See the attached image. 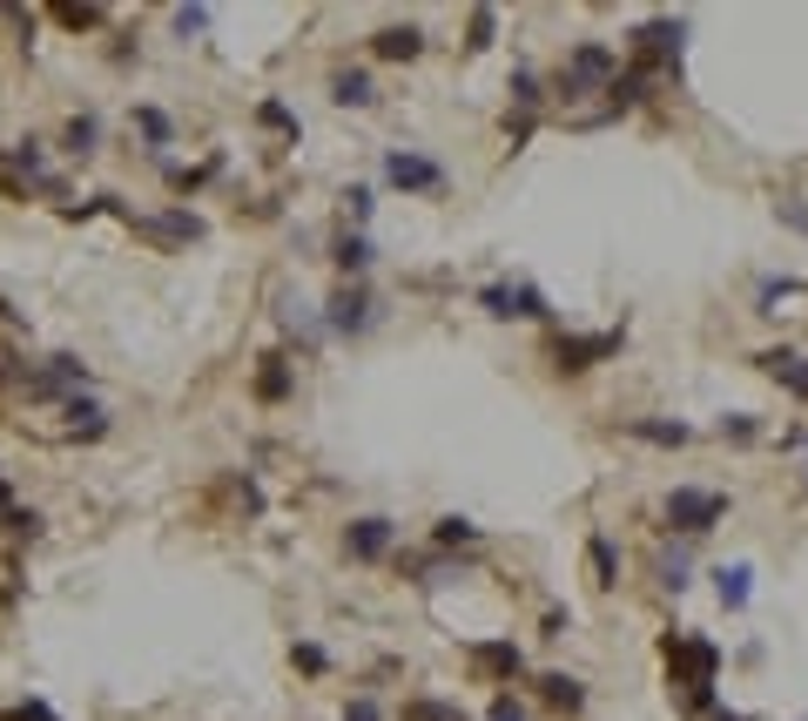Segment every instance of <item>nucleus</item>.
Instances as JSON below:
<instances>
[{
	"label": "nucleus",
	"instance_id": "obj_1",
	"mask_svg": "<svg viewBox=\"0 0 808 721\" xmlns=\"http://www.w3.org/2000/svg\"><path fill=\"white\" fill-rule=\"evenodd\" d=\"M667 668H674V688H687V708H707L721 648H714V640H701V634H674L667 640Z\"/></svg>",
	"mask_w": 808,
	"mask_h": 721
},
{
	"label": "nucleus",
	"instance_id": "obj_2",
	"mask_svg": "<svg viewBox=\"0 0 808 721\" xmlns=\"http://www.w3.org/2000/svg\"><path fill=\"white\" fill-rule=\"evenodd\" d=\"M721 519H727V493H701V486H674V493H667V526H674V533L701 539V533L721 526Z\"/></svg>",
	"mask_w": 808,
	"mask_h": 721
},
{
	"label": "nucleus",
	"instance_id": "obj_3",
	"mask_svg": "<svg viewBox=\"0 0 808 721\" xmlns=\"http://www.w3.org/2000/svg\"><path fill=\"white\" fill-rule=\"evenodd\" d=\"M384 183H391V189H412V196H438V189H445V169L432 163V155L391 148V155H384Z\"/></svg>",
	"mask_w": 808,
	"mask_h": 721
},
{
	"label": "nucleus",
	"instance_id": "obj_4",
	"mask_svg": "<svg viewBox=\"0 0 808 721\" xmlns=\"http://www.w3.org/2000/svg\"><path fill=\"white\" fill-rule=\"evenodd\" d=\"M620 74V54L607 48V41H580L573 48V61H566V95H580V89H607Z\"/></svg>",
	"mask_w": 808,
	"mask_h": 721
},
{
	"label": "nucleus",
	"instance_id": "obj_5",
	"mask_svg": "<svg viewBox=\"0 0 808 721\" xmlns=\"http://www.w3.org/2000/svg\"><path fill=\"white\" fill-rule=\"evenodd\" d=\"M681 41H687V28L681 21H646L640 34H633V68H667V61H681Z\"/></svg>",
	"mask_w": 808,
	"mask_h": 721
},
{
	"label": "nucleus",
	"instance_id": "obj_6",
	"mask_svg": "<svg viewBox=\"0 0 808 721\" xmlns=\"http://www.w3.org/2000/svg\"><path fill=\"white\" fill-rule=\"evenodd\" d=\"M620 338H626V331H593V338H559V344H552V364H559V371H593L600 358H613V351H620Z\"/></svg>",
	"mask_w": 808,
	"mask_h": 721
},
{
	"label": "nucleus",
	"instance_id": "obj_7",
	"mask_svg": "<svg viewBox=\"0 0 808 721\" xmlns=\"http://www.w3.org/2000/svg\"><path fill=\"white\" fill-rule=\"evenodd\" d=\"M391 539H397V526L371 513V519H351V533H344V553H351V559H384V553H391Z\"/></svg>",
	"mask_w": 808,
	"mask_h": 721
},
{
	"label": "nucleus",
	"instance_id": "obj_8",
	"mask_svg": "<svg viewBox=\"0 0 808 721\" xmlns=\"http://www.w3.org/2000/svg\"><path fill=\"white\" fill-rule=\"evenodd\" d=\"M371 48H377V61H418L425 28H412V21H391V28H377V34H371Z\"/></svg>",
	"mask_w": 808,
	"mask_h": 721
},
{
	"label": "nucleus",
	"instance_id": "obj_9",
	"mask_svg": "<svg viewBox=\"0 0 808 721\" xmlns=\"http://www.w3.org/2000/svg\"><path fill=\"white\" fill-rule=\"evenodd\" d=\"M142 236H162V244H196L203 236V223L189 216V209H169V216H128Z\"/></svg>",
	"mask_w": 808,
	"mask_h": 721
},
{
	"label": "nucleus",
	"instance_id": "obj_10",
	"mask_svg": "<svg viewBox=\"0 0 808 721\" xmlns=\"http://www.w3.org/2000/svg\"><path fill=\"white\" fill-rule=\"evenodd\" d=\"M364 325H371V297L344 284V290L331 297V331H338V338H351V331H364Z\"/></svg>",
	"mask_w": 808,
	"mask_h": 721
},
{
	"label": "nucleus",
	"instance_id": "obj_11",
	"mask_svg": "<svg viewBox=\"0 0 808 721\" xmlns=\"http://www.w3.org/2000/svg\"><path fill=\"white\" fill-rule=\"evenodd\" d=\"M755 364H762L768 378H781V384H788L795 398H808V358H795V351H762Z\"/></svg>",
	"mask_w": 808,
	"mask_h": 721
},
{
	"label": "nucleus",
	"instance_id": "obj_12",
	"mask_svg": "<svg viewBox=\"0 0 808 721\" xmlns=\"http://www.w3.org/2000/svg\"><path fill=\"white\" fill-rule=\"evenodd\" d=\"M472 668L478 674H519V648H512V640H478V648H472Z\"/></svg>",
	"mask_w": 808,
	"mask_h": 721
},
{
	"label": "nucleus",
	"instance_id": "obj_13",
	"mask_svg": "<svg viewBox=\"0 0 808 721\" xmlns=\"http://www.w3.org/2000/svg\"><path fill=\"white\" fill-rule=\"evenodd\" d=\"M748 580H755V567H748V559H735V567H721V574H714V594H721V607H748V594H755Z\"/></svg>",
	"mask_w": 808,
	"mask_h": 721
},
{
	"label": "nucleus",
	"instance_id": "obj_14",
	"mask_svg": "<svg viewBox=\"0 0 808 721\" xmlns=\"http://www.w3.org/2000/svg\"><path fill=\"white\" fill-rule=\"evenodd\" d=\"M331 102H344V109H371V102H377L371 74H364V68H344L338 82H331Z\"/></svg>",
	"mask_w": 808,
	"mask_h": 721
},
{
	"label": "nucleus",
	"instance_id": "obj_15",
	"mask_svg": "<svg viewBox=\"0 0 808 721\" xmlns=\"http://www.w3.org/2000/svg\"><path fill=\"white\" fill-rule=\"evenodd\" d=\"M626 432H633V439H646V445H687V439H694V432H687V425H674V419H633Z\"/></svg>",
	"mask_w": 808,
	"mask_h": 721
},
{
	"label": "nucleus",
	"instance_id": "obj_16",
	"mask_svg": "<svg viewBox=\"0 0 808 721\" xmlns=\"http://www.w3.org/2000/svg\"><path fill=\"white\" fill-rule=\"evenodd\" d=\"M587 559H593V580H600V587H620V553H613V539H607V533H593V539H587Z\"/></svg>",
	"mask_w": 808,
	"mask_h": 721
},
{
	"label": "nucleus",
	"instance_id": "obj_17",
	"mask_svg": "<svg viewBox=\"0 0 808 721\" xmlns=\"http://www.w3.org/2000/svg\"><path fill=\"white\" fill-rule=\"evenodd\" d=\"M257 398H263V405H283V398H290V364H283V358H263V371H257Z\"/></svg>",
	"mask_w": 808,
	"mask_h": 721
},
{
	"label": "nucleus",
	"instance_id": "obj_18",
	"mask_svg": "<svg viewBox=\"0 0 808 721\" xmlns=\"http://www.w3.org/2000/svg\"><path fill=\"white\" fill-rule=\"evenodd\" d=\"M404 721H465V708L438 701V694H412V701H404Z\"/></svg>",
	"mask_w": 808,
	"mask_h": 721
},
{
	"label": "nucleus",
	"instance_id": "obj_19",
	"mask_svg": "<svg viewBox=\"0 0 808 721\" xmlns=\"http://www.w3.org/2000/svg\"><path fill=\"white\" fill-rule=\"evenodd\" d=\"M539 688H546V701H552V708H566V714H580V708H587V688H580L573 674H546Z\"/></svg>",
	"mask_w": 808,
	"mask_h": 721
},
{
	"label": "nucleus",
	"instance_id": "obj_20",
	"mask_svg": "<svg viewBox=\"0 0 808 721\" xmlns=\"http://www.w3.org/2000/svg\"><path fill=\"white\" fill-rule=\"evenodd\" d=\"M338 270H344V277H358V270H371V244H364V236H351V229L338 236Z\"/></svg>",
	"mask_w": 808,
	"mask_h": 721
},
{
	"label": "nucleus",
	"instance_id": "obj_21",
	"mask_svg": "<svg viewBox=\"0 0 808 721\" xmlns=\"http://www.w3.org/2000/svg\"><path fill=\"white\" fill-rule=\"evenodd\" d=\"M95 142H102V128H95V115H74V122H68V155H89Z\"/></svg>",
	"mask_w": 808,
	"mask_h": 721
},
{
	"label": "nucleus",
	"instance_id": "obj_22",
	"mask_svg": "<svg viewBox=\"0 0 808 721\" xmlns=\"http://www.w3.org/2000/svg\"><path fill=\"white\" fill-rule=\"evenodd\" d=\"M135 128H142L155 148H169V115H162V109H135Z\"/></svg>",
	"mask_w": 808,
	"mask_h": 721
},
{
	"label": "nucleus",
	"instance_id": "obj_23",
	"mask_svg": "<svg viewBox=\"0 0 808 721\" xmlns=\"http://www.w3.org/2000/svg\"><path fill=\"white\" fill-rule=\"evenodd\" d=\"M257 122H263V128H277V135H290V142H297V115H290V109H283V102H263V109H257Z\"/></svg>",
	"mask_w": 808,
	"mask_h": 721
},
{
	"label": "nucleus",
	"instance_id": "obj_24",
	"mask_svg": "<svg viewBox=\"0 0 808 721\" xmlns=\"http://www.w3.org/2000/svg\"><path fill=\"white\" fill-rule=\"evenodd\" d=\"M432 539H438V546H472V539H478V526H472V519H438V533H432Z\"/></svg>",
	"mask_w": 808,
	"mask_h": 721
},
{
	"label": "nucleus",
	"instance_id": "obj_25",
	"mask_svg": "<svg viewBox=\"0 0 808 721\" xmlns=\"http://www.w3.org/2000/svg\"><path fill=\"white\" fill-rule=\"evenodd\" d=\"M493 34H499V14H493V8H478V14H472V41H465V48H493Z\"/></svg>",
	"mask_w": 808,
	"mask_h": 721
},
{
	"label": "nucleus",
	"instance_id": "obj_26",
	"mask_svg": "<svg viewBox=\"0 0 808 721\" xmlns=\"http://www.w3.org/2000/svg\"><path fill=\"white\" fill-rule=\"evenodd\" d=\"M755 432H762V425H755L748 412H735V419H721V439H735V445H748Z\"/></svg>",
	"mask_w": 808,
	"mask_h": 721
},
{
	"label": "nucleus",
	"instance_id": "obj_27",
	"mask_svg": "<svg viewBox=\"0 0 808 721\" xmlns=\"http://www.w3.org/2000/svg\"><path fill=\"white\" fill-rule=\"evenodd\" d=\"M54 21H61V28H95L102 8H54Z\"/></svg>",
	"mask_w": 808,
	"mask_h": 721
},
{
	"label": "nucleus",
	"instance_id": "obj_28",
	"mask_svg": "<svg viewBox=\"0 0 808 721\" xmlns=\"http://www.w3.org/2000/svg\"><path fill=\"white\" fill-rule=\"evenodd\" d=\"M485 721H526V708L512 694H493V708H485Z\"/></svg>",
	"mask_w": 808,
	"mask_h": 721
},
{
	"label": "nucleus",
	"instance_id": "obj_29",
	"mask_svg": "<svg viewBox=\"0 0 808 721\" xmlns=\"http://www.w3.org/2000/svg\"><path fill=\"white\" fill-rule=\"evenodd\" d=\"M297 668H303V674H323V668H331V655H323V648H310V640H303V648H297Z\"/></svg>",
	"mask_w": 808,
	"mask_h": 721
},
{
	"label": "nucleus",
	"instance_id": "obj_30",
	"mask_svg": "<svg viewBox=\"0 0 808 721\" xmlns=\"http://www.w3.org/2000/svg\"><path fill=\"white\" fill-rule=\"evenodd\" d=\"M176 28H183V34H203V28H209V8H183Z\"/></svg>",
	"mask_w": 808,
	"mask_h": 721
},
{
	"label": "nucleus",
	"instance_id": "obj_31",
	"mask_svg": "<svg viewBox=\"0 0 808 721\" xmlns=\"http://www.w3.org/2000/svg\"><path fill=\"white\" fill-rule=\"evenodd\" d=\"M344 721H384V708H377V701H364V694H358V701H351V708H344Z\"/></svg>",
	"mask_w": 808,
	"mask_h": 721
},
{
	"label": "nucleus",
	"instance_id": "obj_32",
	"mask_svg": "<svg viewBox=\"0 0 808 721\" xmlns=\"http://www.w3.org/2000/svg\"><path fill=\"white\" fill-rule=\"evenodd\" d=\"M8 721H54V708H48V701H21Z\"/></svg>",
	"mask_w": 808,
	"mask_h": 721
}]
</instances>
